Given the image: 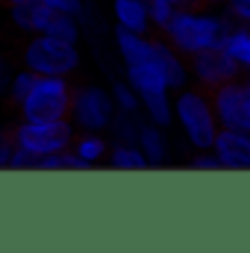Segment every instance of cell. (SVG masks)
I'll return each mask as SVG.
<instances>
[{
	"instance_id": "6da1fadb",
	"label": "cell",
	"mask_w": 250,
	"mask_h": 253,
	"mask_svg": "<svg viewBox=\"0 0 250 253\" xmlns=\"http://www.w3.org/2000/svg\"><path fill=\"white\" fill-rule=\"evenodd\" d=\"M233 27L218 18L212 9H194V6H180L177 15L171 18V24L162 30V36L183 53L191 56L197 50L206 47H221V42L227 39Z\"/></svg>"
},
{
	"instance_id": "7a4b0ae2",
	"label": "cell",
	"mask_w": 250,
	"mask_h": 253,
	"mask_svg": "<svg viewBox=\"0 0 250 253\" xmlns=\"http://www.w3.org/2000/svg\"><path fill=\"white\" fill-rule=\"evenodd\" d=\"M77 85L59 74H39L27 97L15 106L24 121H71Z\"/></svg>"
},
{
	"instance_id": "3957f363",
	"label": "cell",
	"mask_w": 250,
	"mask_h": 253,
	"mask_svg": "<svg viewBox=\"0 0 250 253\" xmlns=\"http://www.w3.org/2000/svg\"><path fill=\"white\" fill-rule=\"evenodd\" d=\"M177 118L186 132V138L197 147V150H212L218 132H221V121L215 115V103H212V91L206 85L197 88H186L177 97Z\"/></svg>"
},
{
	"instance_id": "277c9868",
	"label": "cell",
	"mask_w": 250,
	"mask_h": 253,
	"mask_svg": "<svg viewBox=\"0 0 250 253\" xmlns=\"http://www.w3.org/2000/svg\"><path fill=\"white\" fill-rule=\"evenodd\" d=\"M18 59L33 74H59L71 77L80 68V50L74 42H65L47 33H33V39L21 47Z\"/></svg>"
},
{
	"instance_id": "5b68a950",
	"label": "cell",
	"mask_w": 250,
	"mask_h": 253,
	"mask_svg": "<svg viewBox=\"0 0 250 253\" xmlns=\"http://www.w3.org/2000/svg\"><path fill=\"white\" fill-rule=\"evenodd\" d=\"M18 147L36 153L39 159L47 153H59L74 147V126L71 121H21L12 129Z\"/></svg>"
},
{
	"instance_id": "8992f818",
	"label": "cell",
	"mask_w": 250,
	"mask_h": 253,
	"mask_svg": "<svg viewBox=\"0 0 250 253\" xmlns=\"http://www.w3.org/2000/svg\"><path fill=\"white\" fill-rule=\"evenodd\" d=\"M209 91H212L215 115H218L221 126L250 132V71H245L242 77H236L218 88H209Z\"/></svg>"
},
{
	"instance_id": "52a82bcc",
	"label": "cell",
	"mask_w": 250,
	"mask_h": 253,
	"mask_svg": "<svg viewBox=\"0 0 250 253\" xmlns=\"http://www.w3.org/2000/svg\"><path fill=\"white\" fill-rule=\"evenodd\" d=\"M115 103L100 85H77L74 106H71V124L85 132H103L115 121Z\"/></svg>"
},
{
	"instance_id": "ba28073f",
	"label": "cell",
	"mask_w": 250,
	"mask_h": 253,
	"mask_svg": "<svg viewBox=\"0 0 250 253\" xmlns=\"http://www.w3.org/2000/svg\"><path fill=\"white\" fill-rule=\"evenodd\" d=\"M188 62V74L197 80V85H206V88H218L236 77L245 74V68L236 62L224 47H206V50H197L186 56Z\"/></svg>"
},
{
	"instance_id": "9c48e42d",
	"label": "cell",
	"mask_w": 250,
	"mask_h": 253,
	"mask_svg": "<svg viewBox=\"0 0 250 253\" xmlns=\"http://www.w3.org/2000/svg\"><path fill=\"white\" fill-rule=\"evenodd\" d=\"M212 150H215V156L221 159L224 168H233V171H250V132L221 126V132H218Z\"/></svg>"
},
{
	"instance_id": "30bf717a",
	"label": "cell",
	"mask_w": 250,
	"mask_h": 253,
	"mask_svg": "<svg viewBox=\"0 0 250 253\" xmlns=\"http://www.w3.org/2000/svg\"><path fill=\"white\" fill-rule=\"evenodd\" d=\"M126 77H129V85L138 91V94H147V91H168V77L162 71V65L153 59L138 65H126Z\"/></svg>"
},
{
	"instance_id": "8fae6325",
	"label": "cell",
	"mask_w": 250,
	"mask_h": 253,
	"mask_svg": "<svg viewBox=\"0 0 250 253\" xmlns=\"http://www.w3.org/2000/svg\"><path fill=\"white\" fill-rule=\"evenodd\" d=\"M115 44H118V53H121L124 65H138V62L153 59V39H144V36L135 33V30L118 27Z\"/></svg>"
},
{
	"instance_id": "7c38bea8",
	"label": "cell",
	"mask_w": 250,
	"mask_h": 253,
	"mask_svg": "<svg viewBox=\"0 0 250 253\" xmlns=\"http://www.w3.org/2000/svg\"><path fill=\"white\" fill-rule=\"evenodd\" d=\"M115 18L118 27L135 30V33H147L150 30V9L147 0H115Z\"/></svg>"
},
{
	"instance_id": "4fadbf2b",
	"label": "cell",
	"mask_w": 250,
	"mask_h": 253,
	"mask_svg": "<svg viewBox=\"0 0 250 253\" xmlns=\"http://www.w3.org/2000/svg\"><path fill=\"white\" fill-rule=\"evenodd\" d=\"M221 47L236 59V62L242 65L245 71H250V27L248 24H242V27H236V30H230L227 33V39L221 42Z\"/></svg>"
},
{
	"instance_id": "5bb4252c",
	"label": "cell",
	"mask_w": 250,
	"mask_h": 253,
	"mask_svg": "<svg viewBox=\"0 0 250 253\" xmlns=\"http://www.w3.org/2000/svg\"><path fill=\"white\" fill-rule=\"evenodd\" d=\"M138 141H141V150H144L147 162H153V165H162V162H165L168 144H165V135H162L156 126L141 124L138 126Z\"/></svg>"
},
{
	"instance_id": "9a60e30c",
	"label": "cell",
	"mask_w": 250,
	"mask_h": 253,
	"mask_svg": "<svg viewBox=\"0 0 250 253\" xmlns=\"http://www.w3.org/2000/svg\"><path fill=\"white\" fill-rule=\"evenodd\" d=\"M109 165H112V168H121V171H141V168H147L150 162H147V156H144L141 147L121 144V147H115V150L109 153Z\"/></svg>"
},
{
	"instance_id": "2e32d148",
	"label": "cell",
	"mask_w": 250,
	"mask_h": 253,
	"mask_svg": "<svg viewBox=\"0 0 250 253\" xmlns=\"http://www.w3.org/2000/svg\"><path fill=\"white\" fill-rule=\"evenodd\" d=\"M150 121L153 124H168L171 121V103H168V91H147V94H138Z\"/></svg>"
},
{
	"instance_id": "e0dca14e",
	"label": "cell",
	"mask_w": 250,
	"mask_h": 253,
	"mask_svg": "<svg viewBox=\"0 0 250 253\" xmlns=\"http://www.w3.org/2000/svg\"><path fill=\"white\" fill-rule=\"evenodd\" d=\"M74 150H77L80 159H85L88 165H94V162H100L106 156V141L97 132H85V135H80L74 141Z\"/></svg>"
},
{
	"instance_id": "ac0fdd59",
	"label": "cell",
	"mask_w": 250,
	"mask_h": 253,
	"mask_svg": "<svg viewBox=\"0 0 250 253\" xmlns=\"http://www.w3.org/2000/svg\"><path fill=\"white\" fill-rule=\"evenodd\" d=\"M44 33H47V36H56V39H65V42H74V44H77V39H80L77 18H74V15H65V12H56V15L50 18V24H47Z\"/></svg>"
},
{
	"instance_id": "d6986e66",
	"label": "cell",
	"mask_w": 250,
	"mask_h": 253,
	"mask_svg": "<svg viewBox=\"0 0 250 253\" xmlns=\"http://www.w3.org/2000/svg\"><path fill=\"white\" fill-rule=\"evenodd\" d=\"M36 77H39V74H33L30 68H24V71H21L15 80H12V85H9V106H18V103L27 97V91L33 88Z\"/></svg>"
},
{
	"instance_id": "ffe728a7",
	"label": "cell",
	"mask_w": 250,
	"mask_h": 253,
	"mask_svg": "<svg viewBox=\"0 0 250 253\" xmlns=\"http://www.w3.org/2000/svg\"><path fill=\"white\" fill-rule=\"evenodd\" d=\"M15 150H18L15 132H12V129H0V168H9V165H12Z\"/></svg>"
},
{
	"instance_id": "44dd1931",
	"label": "cell",
	"mask_w": 250,
	"mask_h": 253,
	"mask_svg": "<svg viewBox=\"0 0 250 253\" xmlns=\"http://www.w3.org/2000/svg\"><path fill=\"white\" fill-rule=\"evenodd\" d=\"M112 88H115V100H118L121 112H135L138 109V97H135V91L126 83H115Z\"/></svg>"
},
{
	"instance_id": "7402d4cb",
	"label": "cell",
	"mask_w": 250,
	"mask_h": 253,
	"mask_svg": "<svg viewBox=\"0 0 250 253\" xmlns=\"http://www.w3.org/2000/svg\"><path fill=\"white\" fill-rule=\"evenodd\" d=\"M50 9H56V12H65V15H74V18H80L83 12H85V6H83V0H44Z\"/></svg>"
},
{
	"instance_id": "603a6c76",
	"label": "cell",
	"mask_w": 250,
	"mask_h": 253,
	"mask_svg": "<svg viewBox=\"0 0 250 253\" xmlns=\"http://www.w3.org/2000/svg\"><path fill=\"white\" fill-rule=\"evenodd\" d=\"M227 9H230L233 21L250 27V0H227Z\"/></svg>"
},
{
	"instance_id": "cb8c5ba5",
	"label": "cell",
	"mask_w": 250,
	"mask_h": 253,
	"mask_svg": "<svg viewBox=\"0 0 250 253\" xmlns=\"http://www.w3.org/2000/svg\"><path fill=\"white\" fill-rule=\"evenodd\" d=\"M9 168H39V156L30 153V150H24V147H18L15 156H12V165H9Z\"/></svg>"
},
{
	"instance_id": "d4e9b609",
	"label": "cell",
	"mask_w": 250,
	"mask_h": 253,
	"mask_svg": "<svg viewBox=\"0 0 250 253\" xmlns=\"http://www.w3.org/2000/svg\"><path fill=\"white\" fill-rule=\"evenodd\" d=\"M191 168H206V171H209V168H224V165H221V159H218L215 153H212V156H209V153H197V156L191 159Z\"/></svg>"
},
{
	"instance_id": "484cf974",
	"label": "cell",
	"mask_w": 250,
	"mask_h": 253,
	"mask_svg": "<svg viewBox=\"0 0 250 253\" xmlns=\"http://www.w3.org/2000/svg\"><path fill=\"white\" fill-rule=\"evenodd\" d=\"M9 88V59L0 56V94Z\"/></svg>"
},
{
	"instance_id": "4316f807",
	"label": "cell",
	"mask_w": 250,
	"mask_h": 253,
	"mask_svg": "<svg viewBox=\"0 0 250 253\" xmlns=\"http://www.w3.org/2000/svg\"><path fill=\"white\" fill-rule=\"evenodd\" d=\"M218 3H227V0H188L186 6H194V9H212Z\"/></svg>"
},
{
	"instance_id": "83f0119b",
	"label": "cell",
	"mask_w": 250,
	"mask_h": 253,
	"mask_svg": "<svg viewBox=\"0 0 250 253\" xmlns=\"http://www.w3.org/2000/svg\"><path fill=\"white\" fill-rule=\"evenodd\" d=\"M27 3H36V0H0V6L9 9V12H12L15 6H27Z\"/></svg>"
},
{
	"instance_id": "f1b7e54d",
	"label": "cell",
	"mask_w": 250,
	"mask_h": 253,
	"mask_svg": "<svg viewBox=\"0 0 250 253\" xmlns=\"http://www.w3.org/2000/svg\"><path fill=\"white\" fill-rule=\"evenodd\" d=\"M168 3H174V6H186L188 0H168Z\"/></svg>"
}]
</instances>
